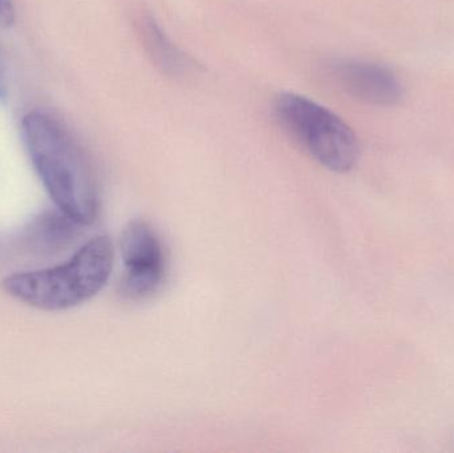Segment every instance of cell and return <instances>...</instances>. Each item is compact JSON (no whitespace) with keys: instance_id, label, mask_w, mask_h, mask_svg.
<instances>
[{"instance_id":"6da1fadb","label":"cell","mask_w":454,"mask_h":453,"mask_svg":"<svg viewBox=\"0 0 454 453\" xmlns=\"http://www.w3.org/2000/svg\"><path fill=\"white\" fill-rule=\"evenodd\" d=\"M21 138L35 172L58 210L80 226L100 210L95 170L68 128L50 112L35 109L21 119Z\"/></svg>"},{"instance_id":"7a4b0ae2","label":"cell","mask_w":454,"mask_h":453,"mask_svg":"<svg viewBox=\"0 0 454 453\" xmlns=\"http://www.w3.org/2000/svg\"><path fill=\"white\" fill-rule=\"evenodd\" d=\"M114 261L112 239L98 236L82 245L67 262L12 274L3 279L2 286L8 295L37 310H69L92 300L106 286Z\"/></svg>"},{"instance_id":"3957f363","label":"cell","mask_w":454,"mask_h":453,"mask_svg":"<svg viewBox=\"0 0 454 453\" xmlns=\"http://www.w3.org/2000/svg\"><path fill=\"white\" fill-rule=\"evenodd\" d=\"M275 116L288 135L325 169L347 173L356 167L360 145L352 128L317 101L283 92L275 98Z\"/></svg>"},{"instance_id":"277c9868","label":"cell","mask_w":454,"mask_h":453,"mask_svg":"<svg viewBox=\"0 0 454 453\" xmlns=\"http://www.w3.org/2000/svg\"><path fill=\"white\" fill-rule=\"evenodd\" d=\"M120 250L124 265L120 282L122 297L133 302L153 297L167 276L164 245L156 229L145 220L130 221L122 233Z\"/></svg>"},{"instance_id":"5b68a950","label":"cell","mask_w":454,"mask_h":453,"mask_svg":"<svg viewBox=\"0 0 454 453\" xmlns=\"http://www.w3.org/2000/svg\"><path fill=\"white\" fill-rule=\"evenodd\" d=\"M331 74L341 90L360 103L394 106L402 101V82L392 69L381 64L344 59L333 64Z\"/></svg>"},{"instance_id":"8992f818","label":"cell","mask_w":454,"mask_h":453,"mask_svg":"<svg viewBox=\"0 0 454 453\" xmlns=\"http://www.w3.org/2000/svg\"><path fill=\"white\" fill-rule=\"evenodd\" d=\"M137 28L144 50L162 74L173 79H185L197 71L193 59L172 42L154 16L141 15Z\"/></svg>"},{"instance_id":"52a82bcc","label":"cell","mask_w":454,"mask_h":453,"mask_svg":"<svg viewBox=\"0 0 454 453\" xmlns=\"http://www.w3.org/2000/svg\"><path fill=\"white\" fill-rule=\"evenodd\" d=\"M16 12L13 0H0V27L10 28L15 23Z\"/></svg>"},{"instance_id":"ba28073f","label":"cell","mask_w":454,"mask_h":453,"mask_svg":"<svg viewBox=\"0 0 454 453\" xmlns=\"http://www.w3.org/2000/svg\"><path fill=\"white\" fill-rule=\"evenodd\" d=\"M4 96H5L4 90H3V85L0 84V100H2V98H4Z\"/></svg>"}]
</instances>
